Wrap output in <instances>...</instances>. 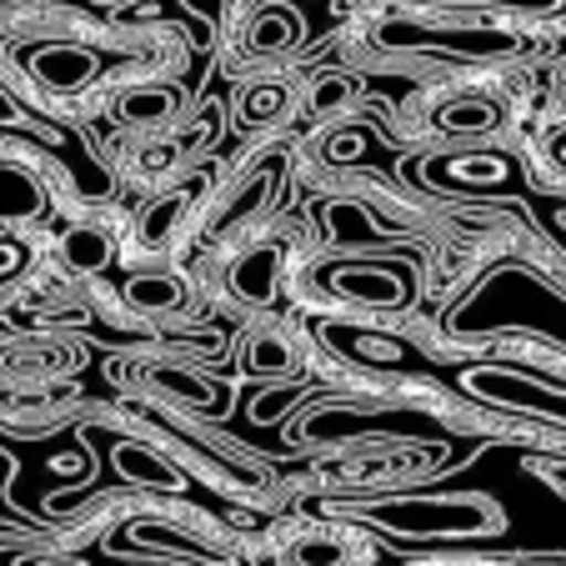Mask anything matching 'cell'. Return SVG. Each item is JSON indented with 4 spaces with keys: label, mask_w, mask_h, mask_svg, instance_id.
Instances as JSON below:
<instances>
[{
    "label": "cell",
    "mask_w": 566,
    "mask_h": 566,
    "mask_svg": "<svg viewBox=\"0 0 566 566\" xmlns=\"http://www.w3.org/2000/svg\"><path fill=\"white\" fill-rule=\"evenodd\" d=\"M471 391L496 401V407H516V411H532V417H546V421H566V391H552V386L532 381V376L476 371L471 376Z\"/></svg>",
    "instance_id": "obj_1"
},
{
    "label": "cell",
    "mask_w": 566,
    "mask_h": 566,
    "mask_svg": "<svg viewBox=\"0 0 566 566\" xmlns=\"http://www.w3.org/2000/svg\"><path fill=\"white\" fill-rule=\"evenodd\" d=\"M391 522H401V532H481L492 522V506L481 502H407L396 506Z\"/></svg>",
    "instance_id": "obj_2"
},
{
    "label": "cell",
    "mask_w": 566,
    "mask_h": 566,
    "mask_svg": "<svg viewBox=\"0 0 566 566\" xmlns=\"http://www.w3.org/2000/svg\"><path fill=\"white\" fill-rule=\"evenodd\" d=\"M31 71L41 75V86L75 91V86H86L91 75H96V55L75 51V45H45V51L31 55Z\"/></svg>",
    "instance_id": "obj_3"
},
{
    "label": "cell",
    "mask_w": 566,
    "mask_h": 566,
    "mask_svg": "<svg viewBox=\"0 0 566 566\" xmlns=\"http://www.w3.org/2000/svg\"><path fill=\"white\" fill-rule=\"evenodd\" d=\"M116 467L120 476H130L136 486H181V476H176V467L160 451L150 447H136V441H126V447H116Z\"/></svg>",
    "instance_id": "obj_4"
},
{
    "label": "cell",
    "mask_w": 566,
    "mask_h": 566,
    "mask_svg": "<svg viewBox=\"0 0 566 566\" xmlns=\"http://www.w3.org/2000/svg\"><path fill=\"white\" fill-rule=\"evenodd\" d=\"M276 266H281V247H276V241H266L261 251H251V256L235 266V296L266 301L271 296V281H276Z\"/></svg>",
    "instance_id": "obj_5"
},
{
    "label": "cell",
    "mask_w": 566,
    "mask_h": 566,
    "mask_svg": "<svg viewBox=\"0 0 566 566\" xmlns=\"http://www.w3.org/2000/svg\"><path fill=\"white\" fill-rule=\"evenodd\" d=\"M336 346H342L346 356H356L361 366H407V361H417L411 356V346H401V342H391V336H352V332H336Z\"/></svg>",
    "instance_id": "obj_6"
},
{
    "label": "cell",
    "mask_w": 566,
    "mask_h": 566,
    "mask_svg": "<svg viewBox=\"0 0 566 566\" xmlns=\"http://www.w3.org/2000/svg\"><path fill=\"white\" fill-rule=\"evenodd\" d=\"M45 206V191L15 166H0V216H35Z\"/></svg>",
    "instance_id": "obj_7"
},
{
    "label": "cell",
    "mask_w": 566,
    "mask_h": 566,
    "mask_svg": "<svg viewBox=\"0 0 566 566\" xmlns=\"http://www.w3.org/2000/svg\"><path fill=\"white\" fill-rule=\"evenodd\" d=\"M336 291H346V296H361V301H371V306H396V301L411 296V281H401V286H396V276L361 271V276H342V286H336Z\"/></svg>",
    "instance_id": "obj_8"
},
{
    "label": "cell",
    "mask_w": 566,
    "mask_h": 566,
    "mask_svg": "<svg viewBox=\"0 0 566 566\" xmlns=\"http://www.w3.org/2000/svg\"><path fill=\"white\" fill-rule=\"evenodd\" d=\"M437 176L447 181H471V186H496L506 176V160L502 156H457V160H437Z\"/></svg>",
    "instance_id": "obj_9"
},
{
    "label": "cell",
    "mask_w": 566,
    "mask_h": 566,
    "mask_svg": "<svg viewBox=\"0 0 566 566\" xmlns=\"http://www.w3.org/2000/svg\"><path fill=\"white\" fill-rule=\"evenodd\" d=\"M116 111L130 120V126H160V120L176 111V96L171 91H140V96L116 101Z\"/></svg>",
    "instance_id": "obj_10"
},
{
    "label": "cell",
    "mask_w": 566,
    "mask_h": 566,
    "mask_svg": "<svg viewBox=\"0 0 566 566\" xmlns=\"http://www.w3.org/2000/svg\"><path fill=\"white\" fill-rule=\"evenodd\" d=\"M181 296L186 291L176 276H140L136 286H130V301L146 311H171V306H181Z\"/></svg>",
    "instance_id": "obj_11"
},
{
    "label": "cell",
    "mask_w": 566,
    "mask_h": 566,
    "mask_svg": "<svg viewBox=\"0 0 566 566\" xmlns=\"http://www.w3.org/2000/svg\"><path fill=\"white\" fill-rule=\"evenodd\" d=\"M65 256L81 271H101L111 261V247H106V235H96V231H71L65 235Z\"/></svg>",
    "instance_id": "obj_12"
},
{
    "label": "cell",
    "mask_w": 566,
    "mask_h": 566,
    "mask_svg": "<svg viewBox=\"0 0 566 566\" xmlns=\"http://www.w3.org/2000/svg\"><path fill=\"white\" fill-rule=\"evenodd\" d=\"M251 371H266V376H286V371H296V356H291V346L281 342V336H261L256 346H251Z\"/></svg>",
    "instance_id": "obj_13"
},
{
    "label": "cell",
    "mask_w": 566,
    "mask_h": 566,
    "mask_svg": "<svg viewBox=\"0 0 566 566\" xmlns=\"http://www.w3.org/2000/svg\"><path fill=\"white\" fill-rule=\"evenodd\" d=\"M441 126L447 130H492L496 120V106H486V101H471V106H451V111H441Z\"/></svg>",
    "instance_id": "obj_14"
},
{
    "label": "cell",
    "mask_w": 566,
    "mask_h": 566,
    "mask_svg": "<svg viewBox=\"0 0 566 566\" xmlns=\"http://www.w3.org/2000/svg\"><path fill=\"white\" fill-rule=\"evenodd\" d=\"M186 211V196H166V201H156L150 206V216H146V241L150 247H160V241H166V235H171V226H176V216Z\"/></svg>",
    "instance_id": "obj_15"
},
{
    "label": "cell",
    "mask_w": 566,
    "mask_h": 566,
    "mask_svg": "<svg viewBox=\"0 0 566 566\" xmlns=\"http://www.w3.org/2000/svg\"><path fill=\"white\" fill-rule=\"evenodd\" d=\"M0 120H15V106H11V96L0 91Z\"/></svg>",
    "instance_id": "obj_16"
}]
</instances>
